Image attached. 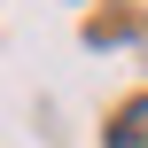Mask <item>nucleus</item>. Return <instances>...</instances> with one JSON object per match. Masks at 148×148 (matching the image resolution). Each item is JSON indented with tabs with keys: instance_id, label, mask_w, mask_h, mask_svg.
<instances>
[{
	"instance_id": "nucleus-1",
	"label": "nucleus",
	"mask_w": 148,
	"mask_h": 148,
	"mask_svg": "<svg viewBox=\"0 0 148 148\" xmlns=\"http://www.w3.org/2000/svg\"><path fill=\"white\" fill-rule=\"evenodd\" d=\"M109 148H148V94L117 117V125H109Z\"/></svg>"
}]
</instances>
